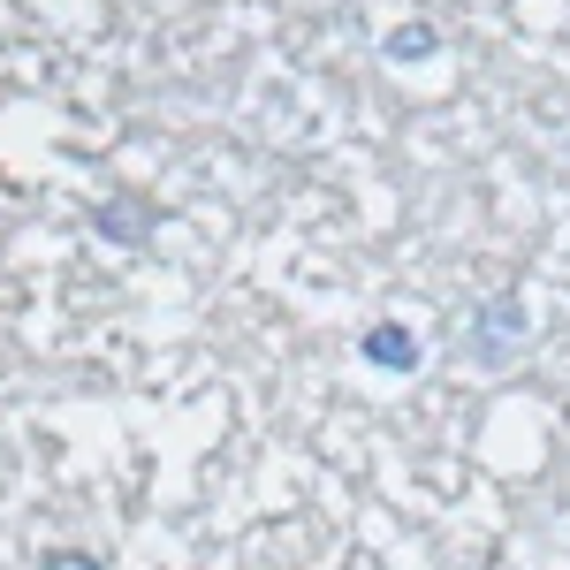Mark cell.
<instances>
[{
    "label": "cell",
    "mask_w": 570,
    "mask_h": 570,
    "mask_svg": "<svg viewBox=\"0 0 570 570\" xmlns=\"http://www.w3.org/2000/svg\"><path fill=\"white\" fill-rule=\"evenodd\" d=\"M381 53L389 61H426V53H441V39H434V23H419V31H389Z\"/></svg>",
    "instance_id": "cell-4"
},
{
    "label": "cell",
    "mask_w": 570,
    "mask_h": 570,
    "mask_svg": "<svg viewBox=\"0 0 570 570\" xmlns=\"http://www.w3.org/2000/svg\"><path fill=\"white\" fill-rule=\"evenodd\" d=\"M357 357H365L373 373H419V335H411L403 320H381V327L357 335Z\"/></svg>",
    "instance_id": "cell-2"
},
{
    "label": "cell",
    "mask_w": 570,
    "mask_h": 570,
    "mask_svg": "<svg viewBox=\"0 0 570 570\" xmlns=\"http://www.w3.org/2000/svg\"><path fill=\"white\" fill-rule=\"evenodd\" d=\"M153 228H160V206H137V198L91 206V236H107V244H145Z\"/></svg>",
    "instance_id": "cell-3"
},
{
    "label": "cell",
    "mask_w": 570,
    "mask_h": 570,
    "mask_svg": "<svg viewBox=\"0 0 570 570\" xmlns=\"http://www.w3.org/2000/svg\"><path fill=\"white\" fill-rule=\"evenodd\" d=\"M525 297H487L472 305V335H464V357L472 365H510V357L525 351Z\"/></svg>",
    "instance_id": "cell-1"
},
{
    "label": "cell",
    "mask_w": 570,
    "mask_h": 570,
    "mask_svg": "<svg viewBox=\"0 0 570 570\" xmlns=\"http://www.w3.org/2000/svg\"><path fill=\"white\" fill-rule=\"evenodd\" d=\"M39 570H107V563H99L91 548H46V556H39Z\"/></svg>",
    "instance_id": "cell-5"
}]
</instances>
